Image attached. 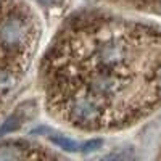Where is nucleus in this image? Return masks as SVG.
I'll return each mask as SVG.
<instances>
[{
    "mask_svg": "<svg viewBox=\"0 0 161 161\" xmlns=\"http://www.w3.org/2000/svg\"><path fill=\"white\" fill-rule=\"evenodd\" d=\"M126 2L136 5V7H140L147 11L156 13V15L161 16V0H126Z\"/></svg>",
    "mask_w": 161,
    "mask_h": 161,
    "instance_id": "nucleus-1",
    "label": "nucleus"
}]
</instances>
